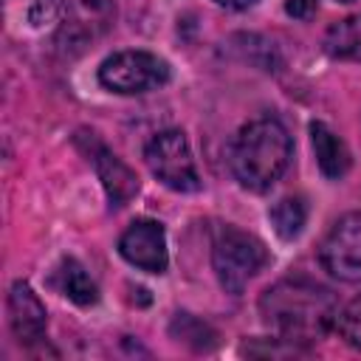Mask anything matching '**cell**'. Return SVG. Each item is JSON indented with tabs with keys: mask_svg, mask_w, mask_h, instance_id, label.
<instances>
[{
	"mask_svg": "<svg viewBox=\"0 0 361 361\" xmlns=\"http://www.w3.org/2000/svg\"><path fill=\"white\" fill-rule=\"evenodd\" d=\"M259 313L276 333V341L296 347L310 344L336 327L338 302L330 288L296 276L271 285L259 299Z\"/></svg>",
	"mask_w": 361,
	"mask_h": 361,
	"instance_id": "6da1fadb",
	"label": "cell"
},
{
	"mask_svg": "<svg viewBox=\"0 0 361 361\" xmlns=\"http://www.w3.org/2000/svg\"><path fill=\"white\" fill-rule=\"evenodd\" d=\"M290 135L279 118H254L243 124L228 147V166L240 186L251 192L271 189L290 164Z\"/></svg>",
	"mask_w": 361,
	"mask_h": 361,
	"instance_id": "7a4b0ae2",
	"label": "cell"
},
{
	"mask_svg": "<svg viewBox=\"0 0 361 361\" xmlns=\"http://www.w3.org/2000/svg\"><path fill=\"white\" fill-rule=\"evenodd\" d=\"M271 262V254L262 240L237 228L220 226L212 240V265L220 285L228 293H243L245 285Z\"/></svg>",
	"mask_w": 361,
	"mask_h": 361,
	"instance_id": "3957f363",
	"label": "cell"
},
{
	"mask_svg": "<svg viewBox=\"0 0 361 361\" xmlns=\"http://www.w3.org/2000/svg\"><path fill=\"white\" fill-rule=\"evenodd\" d=\"M51 23H56V42L62 48H85L113 20V0H42Z\"/></svg>",
	"mask_w": 361,
	"mask_h": 361,
	"instance_id": "277c9868",
	"label": "cell"
},
{
	"mask_svg": "<svg viewBox=\"0 0 361 361\" xmlns=\"http://www.w3.org/2000/svg\"><path fill=\"white\" fill-rule=\"evenodd\" d=\"M99 82L121 96L155 90L169 82V65L149 51H118L99 68Z\"/></svg>",
	"mask_w": 361,
	"mask_h": 361,
	"instance_id": "5b68a950",
	"label": "cell"
},
{
	"mask_svg": "<svg viewBox=\"0 0 361 361\" xmlns=\"http://www.w3.org/2000/svg\"><path fill=\"white\" fill-rule=\"evenodd\" d=\"M144 161L149 172L175 192H197L200 175L189 149V141L180 130H164L152 135V141L144 149Z\"/></svg>",
	"mask_w": 361,
	"mask_h": 361,
	"instance_id": "8992f818",
	"label": "cell"
},
{
	"mask_svg": "<svg viewBox=\"0 0 361 361\" xmlns=\"http://www.w3.org/2000/svg\"><path fill=\"white\" fill-rule=\"evenodd\" d=\"M319 262L341 282H361V212H350L333 223L322 240Z\"/></svg>",
	"mask_w": 361,
	"mask_h": 361,
	"instance_id": "52a82bcc",
	"label": "cell"
},
{
	"mask_svg": "<svg viewBox=\"0 0 361 361\" xmlns=\"http://www.w3.org/2000/svg\"><path fill=\"white\" fill-rule=\"evenodd\" d=\"M121 257L147 274H164L169 265L166 254V234L158 220H135L118 240Z\"/></svg>",
	"mask_w": 361,
	"mask_h": 361,
	"instance_id": "ba28073f",
	"label": "cell"
},
{
	"mask_svg": "<svg viewBox=\"0 0 361 361\" xmlns=\"http://www.w3.org/2000/svg\"><path fill=\"white\" fill-rule=\"evenodd\" d=\"M87 135V141H90V147H87V155H90V164L96 166V175H99V180H102V186H104V192H107V200H110V206H124L135 192H138V178H135V172L121 161V158H116L93 133H85Z\"/></svg>",
	"mask_w": 361,
	"mask_h": 361,
	"instance_id": "9c48e42d",
	"label": "cell"
},
{
	"mask_svg": "<svg viewBox=\"0 0 361 361\" xmlns=\"http://www.w3.org/2000/svg\"><path fill=\"white\" fill-rule=\"evenodd\" d=\"M8 322L23 344H34L45 336V307L28 282H14L8 290Z\"/></svg>",
	"mask_w": 361,
	"mask_h": 361,
	"instance_id": "30bf717a",
	"label": "cell"
},
{
	"mask_svg": "<svg viewBox=\"0 0 361 361\" xmlns=\"http://www.w3.org/2000/svg\"><path fill=\"white\" fill-rule=\"evenodd\" d=\"M310 138H313V152H316V161H319V169L322 175L338 180L347 175L350 169V149L347 144L322 121H313L310 124Z\"/></svg>",
	"mask_w": 361,
	"mask_h": 361,
	"instance_id": "8fae6325",
	"label": "cell"
},
{
	"mask_svg": "<svg viewBox=\"0 0 361 361\" xmlns=\"http://www.w3.org/2000/svg\"><path fill=\"white\" fill-rule=\"evenodd\" d=\"M324 51L336 59L361 62V11L333 23L324 34Z\"/></svg>",
	"mask_w": 361,
	"mask_h": 361,
	"instance_id": "7c38bea8",
	"label": "cell"
},
{
	"mask_svg": "<svg viewBox=\"0 0 361 361\" xmlns=\"http://www.w3.org/2000/svg\"><path fill=\"white\" fill-rule=\"evenodd\" d=\"M56 276H59V290H62L71 302H76V305H82V307L96 305V299H99V288H96V282L87 276V271H85L73 257L62 259Z\"/></svg>",
	"mask_w": 361,
	"mask_h": 361,
	"instance_id": "4fadbf2b",
	"label": "cell"
},
{
	"mask_svg": "<svg viewBox=\"0 0 361 361\" xmlns=\"http://www.w3.org/2000/svg\"><path fill=\"white\" fill-rule=\"evenodd\" d=\"M268 217H271L274 231H276L282 240H293V237H299V231L305 228L307 206H305L302 197H282L279 203L271 206Z\"/></svg>",
	"mask_w": 361,
	"mask_h": 361,
	"instance_id": "5bb4252c",
	"label": "cell"
},
{
	"mask_svg": "<svg viewBox=\"0 0 361 361\" xmlns=\"http://www.w3.org/2000/svg\"><path fill=\"white\" fill-rule=\"evenodd\" d=\"M336 330H338V336H341L347 344H353V347L361 350V293L338 310V316H336Z\"/></svg>",
	"mask_w": 361,
	"mask_h": 361,
	"instance_id": "9a60e30c",
	"label": "cell"
},
{
	"mask_svg": "<svg viewBox=\"0 0 361 361\" xmlns=\"http://www.w3.org/2000/svg\"><path fill=\"white\" fill-rule=\"evenodd\" d=\"M316 6H319V0H285V11L296 20H310Z\"/></svg>",
	"mask_w": 361,
	"mask_h": 361,
	"instance_id": "2e32d148",
	"label": "cell"
},
{
	"mask_svg": "<svg viewBox=\"0 0 361 361\" xmlns=\"http://www.w3.org/2000/svg\"><path fill=\"white\" fill-rule=\"evenodd\" d=\"M217 6H226V8H248V6H254L257 0H214Z\"/></svg>",
	"mask_w": 361,
	"mask_h": 361,
	"instance_id": "e0dca14e",
	"label": "cell"
},
{
	"mask_svg": "<svg viewBox=\"0 0 361 361\" xmlns=\"http://www.w3.org/2000/svg\"><path fill=\"white\" fill-rule=\"evenodd\" d=\"M338 3H353V0H338Z\"/></svg>",
	"mask_w": 361,
	"mask_h": 361,
	"instance_id": "ac0fdd59",
	"label": "cell"
}]
</instances>
